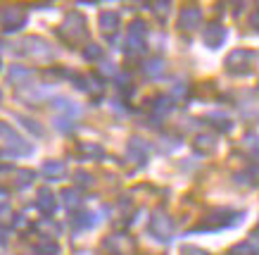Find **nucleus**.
<instances>
[{
    "label": "nucleus",
    "mask_w": 259,
    "mask_h": 255,
    "mask_svg": "<svg viewBox=\"0 0 259 255\" xmlns=\"http://www.w3.org/2000/svg\"><path fill=\"white\" fill-rule=\"evenodd\" d=\"M60 36H62L69 46H79L81 41H86L88 31H86V19L79 12H69L67 19L60 26Z\"/></svg>",
    "instance_id": "1"
},
{
    "label": "nucleus",
    "mask_w": 259,
    "mask_h": 255,
    "mask_svg": "<svg viewBox=\"0 0 259 255\" xmlns=\"http://www.w3.org/2000/svg\"><path fill=\"white\" fill-rule=\"evenodd\" d=\"M0 143L5 145L8 155H29L31 153V145L26 143L22 136L17 134L10 124H5V122H0Z\"/></svg>",
    "instance_id": "2"
},
{
    "label": "nucleus",
    "mask_w": 259,
    "mask_h": 255,
    "mask_svg": "<svg viewBox=\"0 0 259 255\" xmlns=\"http://www.w3.org/2000/svg\"><path fill=\"white\" fill-rule=\"evenodd\" d=\"M26 22V12L22 8H3L0 10V26L5 31H17Z\"/></svg>",
    "instance_id": "3"
},
{
    "label": "nucleus",
    "mask_w": 259,
    "mask_h": 255,
    "mask_svg": "<svg viewBox=\"0 0 259 255\" xmlns=\"http://www.w3.org/2000/svg\"><path fill=\"white\" fill-rule=\"evenodd\" d=\"M252 60H254V53H252V50H233V53L226 57V67H228V72L243 74V72H247V67L252 64Z\"/></svg>",
    "instance_id": "4"
},
{
    "label": "nucleus",
    "mask_w": 259,
    "mask_h": 255,
    "mask_svg": "<svg viewBox=\"0 0 259 255\" xmlns=\"http://www.w3.org/2000/svg\"><path fill=\"white\" fill-rule=\"evenodd\" d=\"M150 231H152L159 241H169L174 234V222L164 215V212H155L152 220H150Z\"/></svg>",
    "instance_id": "5"
},
{
    "label": "nucleus",
    "mask_w": 259,
    "mask_h": 255,
    "mask_svg": "<svg viewBox=\"0 0 259 255\" xmlns=\"http://www.w3.org/2000/svg\"><path fill=\"white\" fill-rule=\"evenodd\" d=\"M145 50V22H134L128 31V55H141Z\"/></svg>",
    "instance_id": "6"
},
{
    "label": "nucleus",
    "mask_w": 259,
    "mask_h": 255,
    "mask_svg": "<svg viewBox=\"0 0 259 255\" xmlns=\"http://www.w3.org/2000/svg\"><path fill=\"white\" fill-rule=\"evenodd\" d=\"M200 22H202V12H200L197 8L181 10V15H179V29H183V31H193V29H197V26H200Z\"/></svg>",
    "instance_id": "7"
},
{
    "label": "nucleus",
    "mask_w": 259,
    "mask_h": 255,
    "mask_svg": "<svg viewBox=\"0 0 259 255\" xmlns=\"http://www.w3.org/2000/svg\"><path fill=\"white\" fill-rule=\"evenodd\" d=\"M224 41H226V29L221 24H209L204 29V43H207L209 48H219Z\"/></svg>",
    "instance_id": "8"
},
{
    "label": "nucleus",
    "mask_w": 259,
    "mask_h": 255,
    "mask_svg": "<svg viewBox=\"0 0 259 255\" xmlns=\"http://www.w3.org/2000/svg\"><path fill=\"white\" fill-rule=\"evenodd\" d=\"M107 248H110L114 255H131V250H134V241L128 239V236H110Z\"/></svg>",
    "instance_id": "9"
},
{
    "label": "nucleus",
    "mask_w": 259,
    "mask_h": 255,
    "mask_svg": "<svg viewBox=\"0 0 259 255\" xmlns=\"http://www.w3.org/2000/svg\"><path fill=\"white\" fill-rule=\"evenodd\" d=\"M26 43L33 46V48L29 50V55L36 57V60H50V57H53V50H50V46H48L43 39H26Z\"/></svg>",
    "instance_id": "10"
},
{
    "label": "nucleus",
    "mask_w": 259,
    "mask_h": 255,
    "mask_svg": "<svg viewBox=\"0 0 259 255\" xmlns=\"http://www.w3.org/2000/svg\"><path fill=\"white\" fill-rule=\"evenodd\" d=\"M36 205H38V210L43 215H53L55 212V196H53V191L50 189H40Z\"/></svg>",
    "instance_id": "11"
},
{
    "label": "nucleus",
    "mask_w": 259,
    "mask_h": 255,
    "mask_svg": "<svg viewBox=\"0 0 259 255\" xmlns=\"http://www.w3.org/2000/svg\"><path fill=\"white\" fill-rule=\"evenodd\" d=\"M145 155H148V148L143 145V141L134 138V141H131V145H128V158L134 160L136 165H143V162H145Z\"/></svg>",
    "instance_id": "12"
},
{
    "label": "nucleus",
    "mask_w": 259,
    "mask_h": 255,
    "mask_svg": "<svg viewBox=\"0 0 259 255\" xmlns=\"http://www.w3.org/2000/svg\"><path fill=\"white\" fill-rule=\"evenodd\" d=\"M119 26V15L117 12H102L100 15V29L105 33H114Z\"/></svg>",
    "instance_id": "13"
},
{
    "label": "nucleus",
    "mask_w": 259,
    "mask_h": 255,
    "mask_svg": "<svg viewBox=\"0 0 259 255\" xmlns=\"http://www.w3.org/2000/svg\"><path fill=\"white\" fill-rule=\"evenodd\" d=\"M231 255H259V243H257V241L238 243L236 248H231Z\"/></svg>",
    "instance_id": "14"
},
{
    "label": "nucleus",
    "mask_w": 259,
    "mask_h": 255,
    "mask_svg": "<svg viewBox=\"0 0 259 255\" xmlns=\"http://www.w3.org/2000/svg\"><path fill=\"white\" fill-rule=\"evenodd\" d=\"M36 253H38V255H57V253H60V246H57L55 239H43V241H38Z\"/></svg>",
    "instance_id": "15"
},
{
    "label": "nucleus",
    "mask_w": 259,
    "mask_h": 255,
    "mask_svg": "<svg viewBox=\"0 0 259 255\" xmlns=\"http://www.w3.org/2000/svg\"><path fill=\"white\" fill-rule=\"evenodd\" d=\"M195 151L197 153H212L214 151V136H207V134H200L195 138Z\"/></svg>",
    "instance_id": "16"
},
{
    "label": "nucleus",
    "mask_w": 259,
    "mask_h": 255,
    "mask_svg": "<svg viewBox=\"0 0 259 255\" xmlns=\"http://www.w3.org/2000/svg\"><path fill=\"white\" fill-rule=\"evenodd\" d=\"M64 172H67L64 162H57V160H50V162L43 165V174H48V176H62Z\"/></svg>",
    "instance_id": "17"
},
{
    "label": "nucleus",
    "mask_w": 259,
    "mask_h": 255,
    "mask_svg": "<svg viewBox=\"0 0 259 255\" xmlns=\"http://www.w3.org/2000/svg\"><path fill=\"white\" fill-rule=\"evenodd\" d=\"M143 72L148 74V77H159V74H164V62H162L159 57H155V60H150V62H145V67H143Z\"/></svg>",
    "instance_id": "18"
},
{
    "label": "nucleus",
    "mask_w": 259,
    "mask_h": 255,
    "mask_svg": "<svg viewBox=\"0 0 259 255\" xmlns=\"http://www.w3.org/2000/svg\"><path fill=\"white\" fill-rule=\"evenodd\" d=\"M29 77H31V72H29V69H22V67H12V69H10V81H12V84H17V86H22Z\"/></svg>",
    "instance_id": "19"
},
{
    "label": "nucleus",
    "mask_w": 259,
    "mask_h": 255,
    "mask_svg": "<svg viewBox=\"0 0 259 255\" xmlns=\"http://www.w3.org/2000/svg\"><path fill=\"white\" fill-rule=\"evenodd\" d=\"M79 153L88 158H102V148L98 143H79Z\"/></svg>",
    "instance_id": "20"
},
{
    "label": "nucleus",
    "mask_w": 259,
    "mask_h": 255,
    "mask_svg": "<svg viewBox=\"0 0 259 255\" xmlns=\"http://www.w3.org/2000/svg\"><path fill=\"white\" fill-rule=\"evenodd\" d=\"M15 179H17V184H19V186H29V184L33 181V172H31V169H17Z\"/></svg>",
    "instance_id": "21"
},
{
    "label": "nucleus",
    "mask_w": 259,
    "mask_h": 255,
    "mask_svg": "<svg viewBox=\"0 0 259 255\" xmlns=\"http://www.w3.org/2000/svg\"><path fill=\"white\" fill-rule=\"evenodd\" d=\"M62 198H64V205H67V207H76V205H79V193L74 191V189H64Z\"/></svg>",
    "instance_id": "22"
},
{
    "label": "nucleus",
    "mask_w": 259,
    "mask_h": 255,
    "mask_svg": "<svg viewBox=\"0 0 259 255\" xmlns=\"http://www.w3.org/2000/svg\"><path fill=\"white\" fill-rule=\"evenodd\" d=\"M152 110H155V115H166V112L171 110V100L169 98H157Z\"/></svg>",
    "instance_id": "23"
},
{
    "label": "nucleus",
    "mask_w": 259,
    "mask_h": 255,
    "mask_svg": "<svg viewBox=\"0 0 259 255\" xmlns=\"http://www.w3.org/2000/svg\"><path fill=\"white\" fill-rule=\"evenodd\" d=\"M207 120L217 122V127H219L221 131H231V120H228V117H224V115H209Z\"/></svg>",
    "instance_id": "24"
},
{
    "label": "nucleus",
    "mask_w": 259,
    "mask_h": 255,
    "mask_svg": "<svg viewBox=\"0 0 259 255\" xmlns=\"http://www.w3.org/2000/svg\"><path fill=\"white\" fill-rule=\"evenodd\" d=\"M83 57H86V60H100L102 48L100 46H95V43H91V46H86V50H83Z\"/></svg>",
    "instance_id": "25"
},
{
    "label": "nucleus",
    "mask_w": 259,
    "mask_h": 255,
    "mask_svg": "<svg viewBox=\"0 0 259 255\" xmlns=\"http://www.w3.org/2000/svg\"><path fill=\"white\" fill-rule=\"evenodd\" d=\"M17 120H19V122H24V127H26V129H31V131H33V134H43V129H40L38 127V124H36V122H33V120H29V117H17Z\"/></svg>",
    "instance_id": "26"
},
{
    "label": "nucleus",
    "mask_w": 259,
    "mask_h": 255,
    "mask_svg": "<svg viewBox=\"0 0 259 255\" xmlns=\"http://www.w3.org/2000/svg\"><path fill=\"white\" fill-rule=\"evenodd\" d=\"M76 179H79V186H88L91 184V176L86 172H76Z\"/></svg>",
    "instance_id": "27"
},
{
    "label": "nucleus",
    "mask_w": 259,
    "mask_h": 255,
    "mask_svg": "<svg viewBox=\"0 0 259 255\" xmlns=\"http://www.w3.org/2000/svg\"><path fill=\"white\" fill-rule=\"evenodd\" d=\"M250 24H252V29H257V31H259V10H254V12H252Z\"/></svg>",
    "instance_id": "28"
},
{
    "label": "nucleus",
    "mask_w": 259,
    "mask_h": 255,
    "mask_svg": "<svg viewBox=\"0 0 259 255\" xmlns=\"http://www.w3.org/2000/svg\"><path fill=\"white\" fill-rule=\"evenodd\" d=\"M183 253L186 255H209V253H204V250H200V248H186Z\"/></svg>",
    "instance_id": "29"
}]
</instances>
